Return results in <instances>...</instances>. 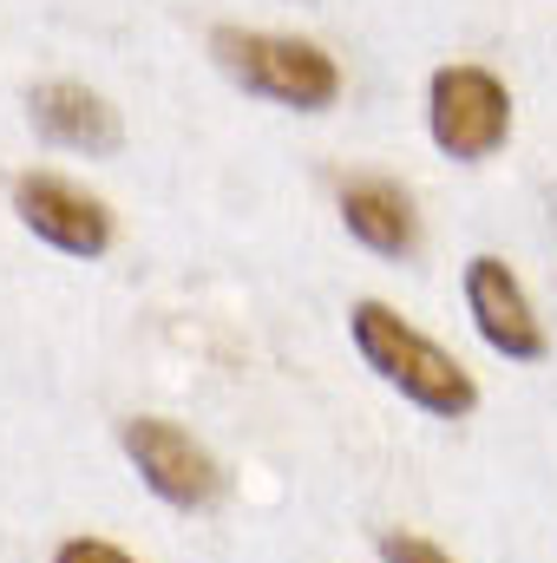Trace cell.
Segmentation results:
<instances>
[{
    "label": "cell",
    "mask_w": 557,
    "mask_h": 563,
    "mask_svg": "<svg viewBox=\"0 0 557 563\" xmlns=\"http://www.w3.org/2000/svg\"><path fill=\"white\" fill-rule=\"evenodd\" d=\"M354 347L368 354V367L387 380V387H401L414 407L426 413H439V420H459V413H472V400H479V387H472V374L446 354V347H433L426 334H414L387 301H354Z\"/></svg>",
    "instance_id": "6da1fadb"
},
{
    "label": "cell",
    "mask_w": 557,
    "mask_h": 563,
    "mask_svg": "<svg viewBox=\"0 0 557 563\" xmlns=\"http://www.w3.org/2000/svg\"><path fill=\"white\" fill-rule=\"evenodd\" d=\"M210 53H217V66H223L237 86H250V92H263V99H276V106H295V112H321V106H335V92H341L335 59H328L321 46H308V40L250 33V26H217V33H210Z\"/></svg>",
    "instance_id": "7a4b0ae2"
},
{
    "label": "cell",
    "mask_w": 557,
    "mask_h": 563,
    "mask_svg": "<svg viewBox=\"0 0 557 563\" xmlns=\"http://www.w3.org/2000/svg\"><path fill=\"white\" fill-rule=\"evenodd\" d=\"M426 119H433V144L446 157L472 164V157H492L505 144V132H512V99H505V86L485 66H446V73H433Z\"/></svg>",
    "instance_id": "3957f363"
},
{
    "label": "cell",
    "mask_w": 557,
    "mask_h": 563,
    "mask_svg": "<svg viewBox=\"0 0 557 563\" xmlns=\"http://www.w3.org/2000/svg\"><path fill=\"white\" fill-rule=\"evenodd\" d=\"M125 459L139 465V478L164 498V505H177V511H197V505H210L217 498V465H210V452L184 432V426L171 420H125Z\"/></svg>",
    "instance_id": "277c9868"
},
{
    "label": "cell",
    "mask_w": 557,
    "mask_h": 563,
    "mask_svg": "<svg viewBox=\"0 0 557 563\" xmlns=\"http://www.w3.org/2000/svg\"><path fill=\"white\" fill-rule=\"evenodd\" d=\"M13 210H20V223L40 243H53L66 256H106V243H112V210L99 197L59 184V177H40V170L20 177L13 184Z\"/></svg>",
    "instance_id": "5b68a950"
},
{
    "label": "cell",
    "mask_w": 557,
    "mask_h": 563,
    "mask_svg": "<svg viewBox=\"0 0 557 563\" xmlns=\"http://www.w3.org/2000/svg\"><path fill=\"white\" fill-rule=\"evenodd\" d=\"M466 308H472L479 334H485L499 354H512V361H538V354H545V328H538L525 288L512 282V269H505L499 256H472V263H466Z\"/></svg>",
    "instance_id": "8992f818"
},
{
    "label": "cell",
    "mask_w": 557,
    "mask_h": 563,
    "mask_svg": "<svg viewBox=\"0 0 557 563\" xmlns=\"http://www.w3.org/2000/svg\"><path fill=\"white\" fill-rule=\"evenodd\" d=\"M26 112H33V125L46 139L66 144V151H119V112L99 92H86V86H66V79L59 86H33Z\"/></svg>",
    "instance_id": "52a82bcc"
},
{
    "label": "cell",
    "mask_w": 557,
    "mask_h": 563,
    "mask_svg": "<svg viewBox=\"0 0 557 563\" xmlns=\"http://www.w3.org/2000/svg\"><path fill=\"white\" fill-rule=\"evenodd\" d=\"M341 223L374 256H407L414 250V210H407V197L394 184H348L341 190Z\"/></svg>",
    "instance_id": "ba28073f"
},
{
    "label": "cell",
    "mask_w": 557,
    "mask_h": 563,
    "mask_svg": "<svg viewBox=\"0 0 557 563\" xmlns=\"http://www.w3.org/2000/svg\"><path fill=\"white\" fill-rule=\"evenodd\" d=\"M381 563H452L439 544H426V538H407V531H387L381 538Z\"/></svg>",
    "instance_id": "9c48e42d"
},
{
    "label": "cell",
    "mask_w": 557,
    "mask_h": 563,
    "mask_svg": "<svg viewBox=\"0 0 557 563\" xmlns=\"http://www.w3.org/2000/svg\"><path fill=\"white\" fill-rule=\"evenodd\" d=\"M53 563H132L119 544H99V538H73V544H59V558Z\"/></svg>",
    "instance_id": "30bf717a"
}]
</instances>
